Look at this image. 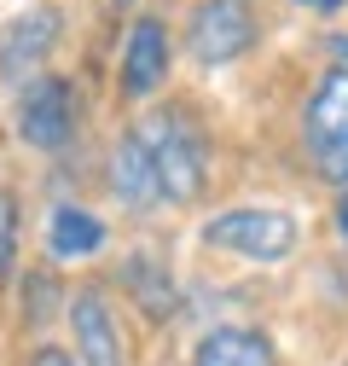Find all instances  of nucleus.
I'll list each match as a JSON object with an SVG mask.
<instances>
[{"label": "nucleus", "mask_w": 348, "mask_h": 366, "mask_svg": "<svg viewBox=\"0 0 348 366\" xmlns=\"http://www.w3.org/2000/svg\"><path fill=\"white\" fill-rule=\"evenodd\" d=\"M145 157L157 169V192L168 215H203L215 187H221V134L203 99L192 94H168L134 117Z\"/></svg>", "instance_id": "1"}, {"label": "nucleus", "mask_w": 348, "mask_h": 366, "mask_svg": "<svg viewBox=\"0 0 348 366\" xmlns=\"http://www.w3.org/2000/svg\"><path fill=\"white\" fill-rule=\"evenodd\" d=\"M87 128H93V94L76 70H47L6 94V134L12 146L35 163H70L87 152Z\"/></svg>", "instance_id": "2"}, {"label": "nucleus", "mask_w": 348, "mask_h": 366, "mask_svg": "<svg viewBox=\"0 0 348 366\" xmlns=\"http://www.w3.org/2000/svg\"><path fill=\"white\" fill-rule=\"evenodd\" d=\"M180 29V64L198 76H227L261 59L273 41V12L267 0H180L174 12Z\"/></svg>", "instance_id": "3"}, {"label": "nucleus", "mask_w": 348, "mask_h": 366, "mask_svg": "<svg viewBox=\"0 0 348 366\" xmlns=\"http://www.w3.org/2000/svg\"><path fill=\"white\" fill-rule=\"evenodd\" d=\"M192 239L203 256H221L238 267H285L302 256L308 227L290 204H267V198H244V204H215L198 215Z\"/></svg>", "instance_id": "4"}, {"label": "nucleus", "mask_w": 348, "mask_h": 366, "mask_svg": "<svg viewBox=\"0 0 348 366\" xmlns=\"http://www.w3.org/2000/svg\"><path fill=\"white\" fill-rule=\"evenodd\" d=\"M174 76H180V29H174L168 6H140L134 18L116 24L111 41V94L122 117H140L145 105L174 94Z\"/></svg>", "instance_id": "5"}, {"label": "nucleus", "mask_w": 348, "mask_h": 366, "mask_svg": "<svg viewBox=\"0 0 348 366\" xmlns=\"http://www.w3.org/2000/svg\"><path fill=\"white\" fill-rule=\"evenodd\" d=\"M64 343L81 366H145V332L105 273H81L70 285Z\"/></svg>", "instance_id": "6"}, {"label": "nucleus", "mask_w": 348, "mask_h": 366, "mask_svg": "<svg viewBox=\"0 0 348 366\" xmlns=\"http://www.w3.org/2000/svg\"><path fill=\"white\" fill-rule=\"evenodd\" d=\"M99 273L116 285V297L128 302V314L140 320L145 337L180 332V320H186V273L174 267L168 244L134 239V244H122V250L111 256V267H99Z\"/></svg>", "instance_id": "7"}, {"label": "nucleus", "mask_w": 348, "mask_h": 366, "mask_svg": "<svg viewBox=\"0 0 348 366\" xmlns=\"http://www.w3.org/2000/svg\"><path fill=\"white\" fill-rule=\"evenodd\" d=\"M70 35H76L70 0H24V6H12L0 18V87L18 94L24 81L58 70Z\"/></svg>", "instance_id": "8"}, {"label": "nucleus", "mask_w": 348, "mask_h": 366, "mask_svg": "<svg viewBox=\"0 0 348 366\" xmlns=\"http://www.w3.org/2000/svg\"><path fill=\"white\" fill-rule=\"evenodd\" d=\"M99 192L111 204V221H128V227H151L157 215H168L163 192H157V169L145 157V140H140L134 117H122L105 134V146H99Z\"/></svg>", "instance_id": "9"}, {"label": "nucleus", "mask_w": 348, "mask_h": 366, "mask_svg": "<svg viewBox=\"0 0 348 366\" xmlns=\"http://www.w3.org/2000/svg\"><path fill=\"white\" fill-rule=\"evenodd\" d=\"M290 140H296L302 163L348 140V64H337V59L314 64L308 87L296 99V117H290Z\"/></svg>", "instance_id": "10"}, {"label": "nucleus", "mask_w": 348, "mask_h": 366, "mask_svg": "<svg viewBox=\"0 0 348 366\" xmlns=\"http://www.w3.org/2000/svg\"><path fill=\"white\" fill-rule=\"evenodd\" d=\"M35 239H41V256L47 262L87 267V262L116 250V221L105 209H93L87 198H53L47 215H41V227H35Z\"/></svg>", "instance_id": "11"}, {"label": "nucleus", "mask_w": 348, "mask_h": 366, "mask_svg": "<svg viewBox=\"0 0 348 366\" xmlns=\"http://www.w3.org/2000/svg\"><path fill=\"white\" fill-rule=\"evenodd\" d=\"M70 273L58 267V262H47V256H35V262H24L18 267V280H12V326L24 332V343L29 337H53V326H64V308H70Z\"/></svg>", "instance_id": "12"}, {"label": "nucleus", "mask_w": 348, "mask_h": 366, "mask_svg": "<svg viewBox=\"0 0 348 366\" xmlns=\"http://www.w3.org/2000/svg\"><path fill=\"white\" fill-rule=\"evenodd\" d=\"M180 366H290V360L261 320H232V326H203Z\"/></svg>", "instance_id": "13"}, {"label": "nucleus", "mask_w": 348, "mask_h": 366, "mask_svg": "<svg viewBox=\"0 0 348 366\" xmlns=\"http://www.w3.org/2000/svg\"><path fill=\"white\" fill-rule=\"evenodd\" d=\"M24 233H29V198H24V187L0 180V297L12 291L18 267H24Z\"/></svg>", "instance_id": "14"}, {"label": "nucleus", "mask_w": 348, "mask_h": 366, "mask_svg": "<svg viewBox=\"0 0 348 366\" xmlns=\"http://www.w3.org/2000/svg\"><path fill=\"white\" fill-rule=\"evenodd\" d=\"M302 169L314 174V187H325V192H348V140L331 146V152H319V157H308Z\"/></svg>", "instance_id": "15"}, {"label": "nucleus", "mask_w": 348, "mask_h": 366, "mask_svg": "<svg viewBox=\"0 0 348 366\" xmlns=\"http://www.w3.org/2000/svg\"><path fill=\"white\" fill-rule=\"evenodd\" d=\"M18 366H81V360L70 355L64 337H29V343L18 349Z\"/></svg>", "instance_id": "16"}, {"label": "nucleus", "mask_w": 348, "mask_h": 366, "mask_svg": "<svg viewBox=\"0 0 348 366\" xmlns=\"http://www.w3.org/2000/svg\"><path fill=\"white\" fill-rule=\"evenodd\" d=\"M325 233H331V244L348 256V192H331V198H325Z\"/></svg>", "instance_id": "17"}, {"label": "nucleus", "mask_w": 348, "mask_h": 366, "mask_svg": "<svg viewBox=\"0 0 348 366\" xmlns=\"http://www.w3.org/2000/svg\"><path fill=\"white\" fill-rule=\"evenodd\" d=\"M285 6L302 12V18H314V24H337L348 12V0H285Z\"/></svg>", "instance_id": "18"}, {"label": "nucleus", "mask_w": 348, "mask_h": 366, "mask_svg": "<svg viewBox=\"0 0 348 366\" xmlns=\"http://www.w3.org/2000/svg\"><path fill=\"white\" fill-rule=\"evenodd\" d=\"M93 6L105 12V24H122V18H134L140 6H151V0H93Z\"/></svg>", "instance_id": "19"}, {"label": "nucleus", "mask_w": 348, "mask_h": 366, "mask_svg": "<svg viewBox=\"0 0 348 366\" xmlns=\"http://www.w3.org/2000/svg\"><path fill=\"white\" fill-rule=\"evenodd\" d=\"M319 59L348 64V29H325V35H319Z\"/></svg>", "instance_id": "20"}, {"label": "nucleus", "mask_w": 348, "mask_h": 366, "mask_svg": "<svg viewBox=\"0 0 348 366\" xmlns=\"http://www.w3.org/2000/svg\"><path fill=\"white\" fill-rule=\"evenodd\" d=\"M337 366H348V360H337Z\"/></svg>", "instance_id": "21"}]
</instances>
